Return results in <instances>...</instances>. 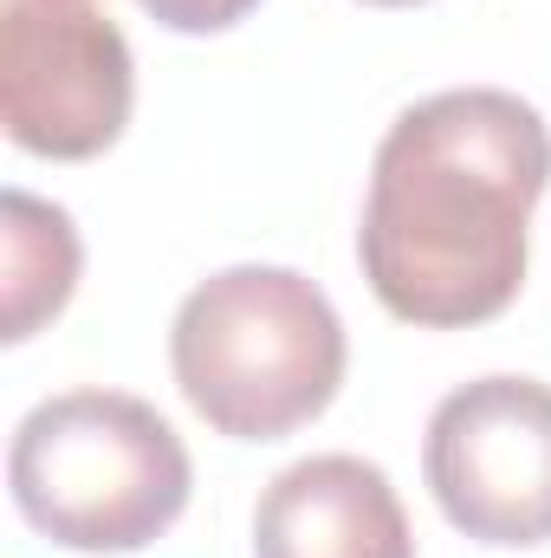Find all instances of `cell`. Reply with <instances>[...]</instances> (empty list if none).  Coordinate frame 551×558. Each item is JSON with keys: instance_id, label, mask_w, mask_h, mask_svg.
<instances>
[{"instance_id": "8992f818", "label": "cell", "mask_w": 551, "mask_h": 558, "mask_svg": "<svg viewBox=\"0 0 551 558\" xmlns=\"http://www.w3.org/2000/svg\"><path fill=\"white\" fill-rule=\"evenodd\" d=\"M260 558H415L409 513L364 454H311L273 474L254 507Z\"/></svg>"}, {"instance_id": "3957f363", "label": "cell", "mask_w": 551, "mask_h": 558, "mask_svg": "<svg viewBox=\"0 0 551 558\" xmlns=\"http://www.w3.org/2000/svg\"><path fill=\"white\" fill-rule=\"evenodd\" d=\"M13 507L33 533L72 553H143L162 539L195 487L188 448L143 397L65 390L13 428Z\"/></svg>"}, {"instance_id": "5b68a950", "label": "cell", "mask_w": 551, "mask_h": 558, "mask_svg": "<svg viewBox=\"0 0 551 558\" xmlns=\"http://www.w3.org/2000/svg\"><path fill=\"white\" fill-rule=\"evenodd\" d=\"M421 474L434 507L480 546L551 539V390L532 377H474L428 416Z\"/></svg>"}, {"instance_id": "ba28073f", "label": "cell", "mask_w": 551, "mask_h": 558, "mask_svg": "<svg viewBox=\"0 0 551 558\" xmlns=\"http://www.w3.org/2000/svg\"><path fill=\"white\" fill-rule=\"evenodd\" d=\"M260 0H143L149 20H162L169 33H221L234 20H247Z\"/></svg>"}, {"instance_id": "9c48e42d", "label": "cell", "mask_w": 551, "mask_h": 558, "mask_svg": "<svg viewBox=\"0 0 551 558\" xmlns=\"http://www.w3.org/2000/svg\"><path fill=\"white\" fill-rule=\"evenodd\" d=\"M370 7H415V0H370Z\"/></svg>"}, {"instance_id": "6da1fadb", "label": "cell", "mask_w": 551, "mask_h": 558, "mask_svg": "<svg viewBox=\"0 0 551 558\" xmlns=\"http://www.w3.org/2000/svg\"><path fill=\"white\" fill-rule=\"evenodd\" d=\"M551 182L546 118L500 85L409 105L370 162L357 260L390 318L461 331L526 286V228Z\"/></svg>"}, {"instance_id": "277c9868", "label": "cell", "mask_w": 551, "mask_h": 558, "mask_svg": "<svg viewBox=\"0 0 551 558\" xmlns=\"http://www.w3.org/2000/svg\"><path fill=\"white\" fill-rule=\"evenodd\" d=\"M137 59L91 0H0V124L52 162H85L124 137Z\"/></svg>"}, {"instance_id": "7a4b0ae2", "label": "cell", "mask_w": 551, "mask_h": 558, "mask_svg": "<svg viewBox=\"0 0 551 558\" xmlns=\"http://www.w3.org/2000/svg\"><path fill=\"white\" fill-rule=\"evenodd\" d=\"M344 357L338 305L292 267H228L201 279L169 325V364L188 410L234 441H279L325 416Z\"/></svg>"}, {"instance_id": "52a82bcc", "label": "cell", "mask_w": 551, "mask_h": 558, "mask_svg": "<svg viewBox=\"0 0 551 558\" xmlns=\"http://www.w3.org/2000/svg\"><path fill=\"white\" fill-rule=\"evenodd\" d=\"M0 234H7V344L33 338L46 318L65 312L78 286V228L65 208L7 189L0 195Z\"/></svg>"}]
</instances>
